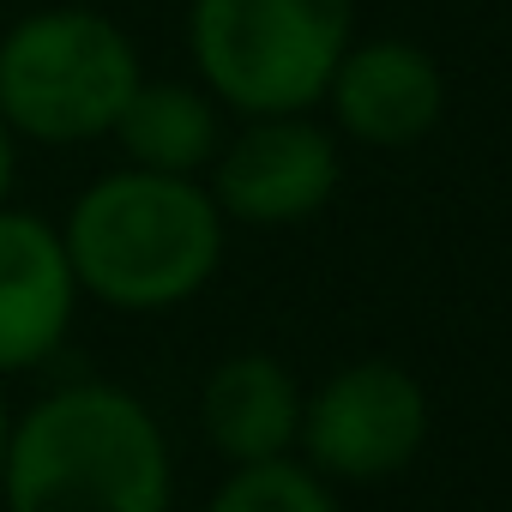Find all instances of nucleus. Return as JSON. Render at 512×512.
Returning <instances> with one entry per match:
<instances>
[{
  "mask_svg": "<svg viewBox=\"0 0 512 512\" xmlns=\"http://www.w3.org/2000/svg\"><path fill=\"white\" fill-rule=\"evenodd\" d=\"M0 512H175L163 422L115 380H67L43 392L13 416Z\"/></svg>",
  "mask_w": 512,
  "mask_h": 512,
  "instance_id": "1",
  "label": "nucleus"
},
{
  "mask_svg": "<svg viewBox=\"0 0 512 512\" xmlns=\"http://www.w3.org/2000/svg\"><path fill=\"white\" fill-rule=\"evenodd\" d=\"M223 211L199 175H157V169H109L97 175L67 223V260L79 296L115 314H169L193 302L223 266Z\"/></svg>",
  "mask_w": 512,
  "mask_h": 512,
  "instance_id": "2",
  "label": "nucleus"
},
{
  "mask_svg": "<svg viewBox=\"0 0 512 512\" xmlns=\"http://www.w3.org/2000/svg\"><path fill=\"white\" fill-rule=\"evenodd\" d=\"M356 43V0H193L187 55L199 85L247 115H308L344 49Z\"/></svg>",
  "mask_w": 512,
  "mask_h": 512,
  "instance_id": "3",
  "label": "nucleus"
},
{
  "mask_svg": "<svg viewBox=\"0 0 512 512\" xmlns=\"http://www.w3.org/2000/svg\"><path fill=\"white\" fill-rule=\"evenodd\" d=\"M139 79L133 37L91 7H43L0 37V121L31 145L109 139Z\"/></svg>",
  "mask_w": 512,
  "mask_h": 512,
  "instance_id": "4",
  "label": "nucleus"
},
{
  "mask_svg": "<svg viewBox=\"0 0 512 512\" xmlns=\"http://www.w3.org/2000/svg\"><path fill=\"white\" fill-rule=\"evenodd\" d=\"M428 392L398 362H350L302 398V464L326 482H386L428 446Z\"/></svg>",
  "mask_w": 512,
  "mask_h": 512,
  "instance_id": "5",
  "label": "nucleus"
},
{
  "mask_svg": "<svg viewBox=\"0 0 512 512\" xmlns=\"http://www.w3.org/2000/svg\"><path fill=\"white\" fill-rule=\"evenodd\" d=\"M338 175V139L314 115H247V127L211 157V199L235 223L278 229L326 211Z\"/></svg>",
  "mask_w": 512,
  "mask_h": 512,
  "instance_id": "6",
  "label": "nucleus"
},
{
  "mask_svg": "<svg viewBox=\"0 0 512 512\" xmlns=\"http://www.w3.org/2000/svg\"><path fill=\"white\" fill-rule=\"evenodd\" d=\"M338 121V133H350L356 145L374 151H404L416 139H428L446 115V79L434 67V55L422 43L404 37H368L350 43L344 61L332 67V85L320 97Z\"/></svg>",
  "mask_w": 512,
  "mask_h": 512,
  "instance_id": "7",
  "label": "nucleus"
},
{
  "mask_svg": "<svg viewBox=\"0 0 512 512\" xmlns=\"http://www.w3.org/2000/svg\"><path fill=\"white\" fill-rule=\"evenodd\" d=\"M79 314V278L49 217L0 205V380L43 368Z\"/></svg>",
  "mask_w": 512,
  "mask_h": 512,
  "instance_id": "8",
  "label": "nucleus"
},
{
  "mask_svg": "<svg viewBox=\"0 0 512 512\" xmlns=\"http://www.w3.org/2000/svg\"><path fill=\"white\" fill-rule=\"evenodd\" d=\"M199 428H205L211 452H223L229 464L290 458L296 434H302V386L278 356L241 350L205 374Z\"/></svg>",
  "mask_w": 512,
  "mask_h": 512,
  "instance_id": "9",
  "label": "nucleus"
},
{
  "mask_svg": "<svg viewBox=\"0 0 512 512\" xmlns=\"http://www.w3.org/2000/svg\"><path fill=\"white\" fill-rule=\"evenodd\" d=\"M109 139L121 145V157H127L133 169L199 175V169H211V157L223 151L217 97H211L205 85H187V79H139V91H133L127 109L115 115Z\"/></svg>",
  "mask_w": 512,
  "mask_h": 512,
  "instance_id": "10",
  "label": "nucleus"
},
{
  "mask_svg": "<svg viewBox=\"0 0 512 512\" xmlns=\"http://www.w3.org/2000/svg\"><path fill=\"white\" fill-rule=\"evenodd\" d=\"M205 512H338V494L314 464H302L290 452V458H266V464H229V476L217 482Z\"/></svg>",
  "mask_w": 512,
  "mask_h": 512,
  "instance_id": "11",
  "label": "nucleus"
},
{
  "mask_svg": "<svg viewBox=\"0 0 512 512\" xmlns=\"http://www.w3.org/2000/svg\"><path fill=\"white\" fill-rule=\"evenodd\" d=\"M13 175H19V133L0 121V205L13 199Z\"/></svg>",
  "mask_w": 512,
  "mask_h": 512,
  "instance_id": "12",
  "label": "nucleus"
},
{
  "mask_svg": "<svg viewBox=\"0 0 512 512\" xmlns=\"http://www.w3.org/2000/svg\"><path fill=\"white\" fill-rule=\"evenodd\" d=\"M7 434H13V404H7V386H0V464H7Z\"/></svg>",
  "mask_w": 512,
  "mask_h": 512,
  "instance_id": "13",
  "label": "nucleus"
}]
</instances>
